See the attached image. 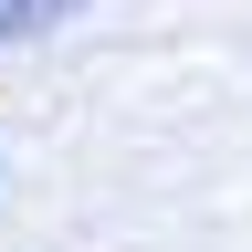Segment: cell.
<instances>
[{"mask_svg":"<svg viewBox=\"0 0 252 252\" xmlns=\"http://www.w3.org/2000/svg\"><path fill=\"white\" fill-rule=\"evenodd\" d=\"M84 0H0V53H21V42H42V32H63Z\"/></svg>","mask_w":252,"mask_h":252,"instance_id":"1","label":"cell"},{"mask_svg":"<svg viewBox=\"0 0 252 252\" xmlns=\"http://www.w3.org/2000/svg\"><path fill=\"white\" fill-rule=\"evenodd\" d=\"M0 179H11V158H0Z\"/></svg>","mask_w":252,"mask_h":252,"instance_id":"2","label":"cell"}]
</instances>
